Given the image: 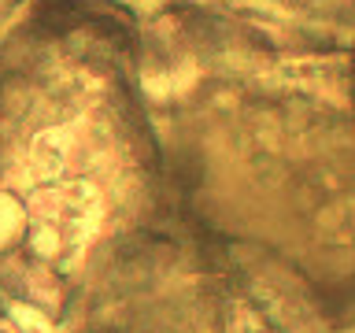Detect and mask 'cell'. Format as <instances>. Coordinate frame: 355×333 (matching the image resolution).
Listing matches in <instances>:
<instances>
[{"instance_id":"obj_1","label":"cell","mask_w":355,"mask_h":333,"mask_svg":"<svg viewBox=\"0 0 355 333\" xmlns=\"http://www.w3.org/2000/svg\"><path fill=\"white\" fill-rule=\"evenodd\" d=\"M230 333H266V330L259 326V318H255L252 311L237 307V311H233V318H230Z\"/></svg>"}]
</instances>
